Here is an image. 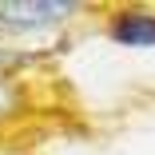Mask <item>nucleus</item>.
Wrapping results in <instances>:
<instances>
[{
  "mask_svg": "<svg viewBox=\"0 0 155 155\" xmlns=\"http://www.w3.org/2000/svg\"><path fill=\"white\" fill-rule=\"evenodd\" d=\"M76 4H48V0H4L0 4V20L8 28H32V24H52L72 16Z\"/></svg>",
  "mask_w": 155,
  "mask_h": 155,
  "instance_id": "nucleus-1",
  "label": "nucleus"
},
{
  "mask_svg": "<svg viewBox=\"0 0 155 155\" xmlns=\"http://www.w3.org/2000/svg\"><path fill=\"white\" fill-rule=\"evenodd\" d=\"M111 40L127 48H155V16L147 12H123L111 24Z\"/></svg>",
  "mask_w": 155,
  "mask_h": 155,
  "instance_id": "nucleus-2",
  "label": "nucleus"
}]
</instances>
